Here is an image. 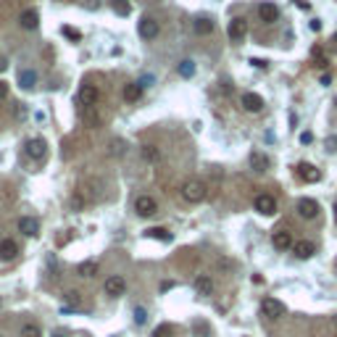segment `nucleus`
Masks as SVG:
<instances>
[{
	"label": "nucleus",
	"mask_w": 337,
	"mask_h": 337,
	"mask_svg": "<svg viewBox=\"0 0 337 337\" xmlns=\"http://www.w3.org/2000/svg\"><path fill=\"white\" fill-rule=\"evenodd\" d=\"M21 337H42V332H40L37 324H24V327H21Z\"/></svg>",
	"instance_id": "nucleus-30"
},
{
	"label": "nucleus",
	"mask_w": 337,
	"mask_h": 337,
	"mask_svg": "<svg viewBox=\"0 0 337 337\" xmlns=\"http://www.w3.org/2000/svg\"><path fill=\"white\" fill-rule=\"evenodd\" d=\"M192 27H195L197 34H211V32H214V21H211V19H195Z\"/></svg>",
	"instance_id": "nucleus-26"
},
{
	"label": "nucleus",
	"mask_w": 337,
	"mask_h": 337,
	"mask_svg": "<svg viewBox=\"0 0 337 337\" xmlns=\"http://www.w3.org/2000/svg\"><path fill=\"white\" fill-rule=\"evenodd\" d=\"M298 177L303 179L306 184H316L321 179V171L316 166H311V164H298Z\"/></svg>",
	"instance_id": "nucleus-11"
},
{
	"label": "nucleus",
	"mask_w": 337,
	"mask_h": 337,
	"mask_svg": "<svg viewBox=\"0 0 337 337\" xmlns=\"http://www.w3.org/2000/svg\"><path fill=\"white\" fill-rule=\"evenodd\" d=\"M53 337H63V334H53Z\"/></svg>",
	"instance_id": "nucleus-45"
},
{
	"label": "nucleus",
	"mask_w": 337,
	"mask_h": 337,
	"mask_svg": "<svg viewBox=\"0 0 337 337\" xmlns=\"http://www.w3.org/2000/svg\"><path fill=\"white\" fill-rule=\"evenodd\" d=\"M253 208H255L261 216H274V214H277V200H274L272 195L261 192V195L253 197Z\"/></svg>",
	"instance_id": "nucleus-2"
},
{
	"label": "nucleus",
	"mask_w": 337,
	"mask_h": 337,
	"mask_svg": "<svg viewBox=\"0 0 337 337\" xmlns=\"http://www.w3.org/2000/svg\"><path fill=\"white\" fill-rule=\"evenodd\" d=\"M103 290H106V295L119 298V295H124V290H126V280L119 277V274H113V277H108V280L103 282Z\"/></svg>",
	"instance_id": "nucleus-7"
},
{
	"label": "nucleus",
	"mask_w": 337,
	"mask_h": 337,
	"mask_svg": "<svg viewBox=\"0 0 337 337\" xmlns=\"http://www.w3.org/2000/svg\"><path fill=\"white\" fill-rule=\"evenodd\" d=\"M295 255L298 258H311L313 253H316V242H311V240H300V242H295Z\"/></svg>",
	"instance_id": "nucleus-20"
},
{
	"label": "nucleus",
	"mask_w": 337,
	"mask_h": 337,
	"mask_svg": "<svg viewBox=\"0 0 337 337\" xmlns=\"http://www.w3.org/2000/svg\"><path fill=\"white\" fill-rule=\"evenodd\" d=\"M19 232H21V235H27V237H37L40 235V222H37V219H32V216H21L19 219Z\"/></svg>",
	"instance_id": "nucleus-13"
},
{
	"label": "nucleus",
	"mask_w": 337,
	"mask_h": 337,
	"mask_svg": "<svg viewBox=\"0 0 337 337\" xmlns=\"http://www.w3.org/2000/svg\"><path fill=\"white\" fill-rule=\"evenodd\" d=\"M37 24H40V14H37V11H32V8H27L24 14H21V27H24V29H34Z\"/></svg>",
	"instance_id": "nucleus-22"
},
{
	"label": "nucleus",
	"mask_w": 337,
	"mask_h": 337,
	"mask_svg": "<svg viewBox=\"0 0 337 337\" xmlns=\"http://www.w3.org/2000/svg\"><path fill=\"white\" fill-rule=\"evenodd\" d=\"M66 300H69L72 306H79V300H82V298H79V293H77V290H72V293H66Z\"/></svg>",
	"instance_id": "nucleus-35"
},
{
	"label": "nucleus",
	"mask_w": 337,
	"mask_h": 337,
	"mask_svg": "<svg viewBox=\"0 0 337 337\" xmlns=\"http://www.w3.org/2000/svg\"><path fill=\"white\" fill-rule=\"evenodd\" d=\"M177 72H179V77H184V79H190V77L195 74V61H190V58H184V61H179V66H177Z\"/></svg>",
	"instance_id": "nucleus-24"
},
{
	"label": "nucleus",
	"mask_w": 337,
	"mask_h": 337,
	"mask_svg": "<svg viewBox=\"0 0 337 337\" xmlns=\"http://www.w3.org/2000/svg\"><path fill=\"white\" fill-rule=\"evenodd\" d=\"M334 40H337V34H334Z\"/></svg>",
	"instance_id": "nucleus-46"
},
{
	"label": "nucleus",
	"mask_w": 337,
	"mask_h": 337,
	"mask_svg": "<svg viewBox=\"0 0 337 337\" xmlns=\"http://www.w3.org/2000/svg\"><path fill=\"white\" fill-rule=\"evenodd\" d=\"M16 253H19V245H16L11 237H3V240H0V261L16 258Z\"/></svg>",
	"instance_id": "nucleus-17"
},
{
	"label": "nucleus",
	"mask_w": 337,
	"mask_h": 337,
	"mask_svg": "<svg viewBox=\"0 0 337 337\" xmlns=\"http://www.w3.org/2000/svg\"><path fill=\"white\" fill-rule=\"evenodd\" d=\"M327 150H329V153H337V134L327 137Z\"/></svg>",
	"instance_id": "nucleus-36"
},
{
	"label": "nucleus",
	"mask_w": 337,
	"mask_h": 337,
	"mask_svg": "<svg viewBox=\"0 0 337 337\" xmlns=\"http://www.w3.org/2000/svg\"><path fill=\"white\" fill-rule=\"evenodd\" d=\"M192 334H195V337H208V334H211L208 321H195V324H192Z\"/></svg>",
	"instance_id": "nucleus-28"
},
{
	"label": "nucleus",
	"mask_w": 337,
	"mask_h": 337,
	"mask_svg": "<svg viewBox=\"0 0 337 337\" xmlns=\"http://www.w3.org/2000/svg\"><path fill=\"white\" fill-rule=\"evenodd\" d=\"M16 82H19L21 90H34V85H37V72H32V69H21Z\"/></svg>",
	"instance_id": "nucleus-18"
},
{
	"label": "nucleus",
	"mask_w": 337,
	"mask_h": 337,
	"mask_svg": "<svg viewBox=\"0 0 337 337\" xmlns=\"http://www.w3.org/2000/svg\"><path fill=\"white\" fill-rule=\"evenodd\" d=\"M150 337H174V327H171V324H158Z\"/></svg>",
	"instance_id": "nucleus-29"
},
{
	"label": "nucleus",
	"mask_w": 337,
	"mask_h": 337,
	"mask_svg": "<svg viewBox=\"0 0 337 337\" xmlns=\"http://www.w3.org/2000/svg\"><path fill=\"white\" fill-rule=\"evenodd\" d=\"M242 108L248 113H258L263 111V98L255 95V92H242Z\"/></svg>",
	"instance_id": "nucleus-12"
},
{
	"label": "nucleus",
	"mask_w": 337,
	"mask_h": 337,
	"mask_svg": "<svg viewBox=\"0 0 337 337\" xmlns=\"http://www.w3.org/2000/svg\"><path fill=\"white\" fill-rule=\"evenodd\" d=\"M111 153L121 156V153H124V143H121V140H119V143H111Z\"/></svg>",
	"instance_id": "nucleus-37"
},
{
	"label": "nucleus",
	"mask_w": 337,
	"mask_h": 337,
	"mask_svg": "<svg viewBox=\"0 0 337 337\" xmlns=\"http://www.w3.org/2000/svg\"><path fill=\"white\" fill-rule=\"evenodd\" d=\"M332 324H334V329H337V313H334V316H332Z\"/></svg>",
	"instance_id": "nucleus-43"
},
{
	"label": "nucleus",
	"mask_w": 337,
	"mask_h": 337,
	"mask_svg": "<svg viewBox=\"0 0 337 337\" xmlns=\"http://www.w3.org/2000/svg\"><path fill=\"white\" fill-rule=\"evenodd\" d=\"M192 287H195V293H197V295H214V290H216L214 280H211V277H208V274H200V277H195Z\"/></svg>",
	"instance_id": "nucleus-15"
},
{
	"label": "nucleus",
	"mask_w": 337,
	"mask_h": 337,
	"mask_svg": "<svg viewBox=\"0 0 337 337\" xmlns=\"http://www.w3.org/2000/svg\"><path fill=\"white\" fill-rule=\"evenodd\" d=\"M113 11L119 16H126L129 14V3H126V0H113Z\"/></svg>",
	"instance_id": "nucleus-31"
},
{
	"label": "nucleus",
	"mask_w": 337,
	"mask_h": 337,
	"mask_svg": "<svg viewBox=\"0 0 337 337\" xmlns=\"http://www.w3.org/2000/svg\"><path fill=\"white\" fill-rule=\"evenodd\" d=\"M245 32H248V24H245V19H232L229 21V29H227V34H229V40H235V42H240L242 37H245Z\"/></svg>",
	"instance_id": "nucleus-14"
},
{
	"label": "nucleus",
	"mask_w": 337,
	"mask_h": 337,
	"mask_svg": "<svg viewBox=\"0 0 337 337\" xmlns=\"http://www.w3.org/2000/svg\"><path fill=\"white\" fill-rule=\"evenodd\" d=\"M95 272H98L95 261H82V263L77 266V274H79V277H85V280H90V277H95Z\"/></svg>",
	"instance_id": "nucleus-23"
},
{
	"label": "nucleus",
	"mask_w": 337,
	"mask_h": 337,
	"mask_svg": "<svg viewBox=\"0 0 337 337\" xmlns=\"http://www.w3.org/2000/svg\"><path fill=\"white\" fill-rule=\"evenodd\" d=\"M298 214L303 219H316L319 216V203L313 197H300L298 200Z\"/></svg>",
	"instance_id": "nucleus-10"
},
{
	"label": "nucleus",
	"mask_w": 337,
	"mask_h": 337,
	"mask_svg": "<svg viewBox=\"0 0 337 337\" xmlns=\"http://www.w3.org/2000/svg\"><path fill=\"white\" fill-rule=\"evenodd\" d=\"M269 166H272L269 156H263L261 150H253V153H250V169H255V171H266Z\"/></svg>",
	"instance_id": "nucleus-19"
},
{
	"label": "nucleus",
	"mask_w": 337,
	"mask_h": 337,
	"mask_svg": "<svg viewBox=\"0 0 337 337\" xmlns=\"http://www.w3.org/2000/svg\"><path fill=\"white\" fill-rule=\"evenodd\" d=\"M182 197L187 203H200L206 200V184L200 179H187L182 184Z\"/></svg>",
	"instance_id": "nucleus-1"
},
{
	"label": "nucleus",
	"mask_w": 337,
	"mask_h": 337,
	"mask_svg": "<svg viewBox=\"0 0 337 337\" xmlns=\"http://www.w3.org/2000/svg\"><path fill=\"white\" fill-rule=\"evenodd\" d=\"M311 29H313V32H319V29H321V21H319V19H313V21H311Z\"/></svg>",
	"instance_id": "nucleus-41"
},
{
	"label": "nucleus",
	"mask_w": 337,
	"mask_h": 337,
	"mask_svg": "<svg viewBox=\"0 0 337 337\" xmlns=\"http://www.w3.org/2000/svg\"><path fill=\"white\" fill-rule=\"evenodd\" d=\"M158 211V206H156V200L150 195H137L134 197V214L137 216H143V219H148V216H153Z\"/></svg>",
	"instance_id": "nucleus-3"
},
{
	"label": "nucleus",
	"mask_w": 337,
	"mask_h": 337,
	"mask_svg": "<svg viewBox=\"0 0 337 337\" xmlns=\"http://www.w3.org/2000/svg\"><path fill=\"white\" fill-rule=\"evenodd\" d=\"M300 143H303V145L313 143V134H311V132H300Z\"/></svg>",
	"instance_id": "nucleus-38"
},
{
	"label": "nucleus",
	"mask_w": 337,
	"mask_h": 337,
	"mask_svg": "<svg viewBox=\"0 0 337 337\" xmlns=\"http://www.w3.org/2000/svg\"><path fill=\"white\" fill-rule=\"evenodd\" d=\"M334 222H337V203H334Z\"/></svg>",
	"instance_id": "nucleus-44"
},
{
	"label": "nucleus",
	"mask_w": 337,
	"mask_h": 337,
	"mask_svg": "<svg viewBox=\"0 0 337 337\" xmlns=\"http://www.w3.org/2000/svg\"><path fill=\"white\" fill-rule=\"evenodd\" d=\"M148 321V311L140 306V308H134V324H140V327H143V324Z\"/></svg>",
	"instance_id": "nucleus-32"
},
{
	"label": "nucleus",
	"mask_w": 337,
	"mask_h": 337,
	"mask_svg": "<svg viewBox=\"0 0 337 337\" xmlns=\"http://www.w3.org/2000/svg\"><path fill=\"white\" fill-rule=\"evenodd\" d=\"M6 98H8V85L0 79V100H6Z\"/></svg>",
	"instance_id": "nucleus-39"
},
{
	"label": "nucleus",
	"mask_w": 337,
	"mask_h": 337,
	"mask_svg": "<svg viewBox=\"0 0 337 337\" xmlns=\"http://www.w3.org/2000/svg\"><path fill=\"white\" fill-rule=\"evenodd\" d=\"M61 32H63V37H69V40H82V32H79V29H72V27H63Z\"/></svg>",
	"instance_id": "nucleus-33"
},
{
	"label": "nucleus",
	"mask_w": 337,
	"mask_h": 337,
	"mask_svg": "<svg viewBox=\"0 0 337 337\" xmlns=\"http://www.w3.org/2000/svg\"><path fill=\"white\" fill-rule=\"evenodd\" d=\"M261 313L266 319H280V316H285V303L277 300V298H263L261 300Z\"/></svg>",
	"instance_id": "nucleus-4"
},
{
	"label": "nucleus",
	"mask_w": 337,
	"mask_h": 337,
	"mask_svg": "<svg viewBox=\"0 0 337 337\" xmlns=\"http://www.w3.org/2000/svg\"><path fill=\"white\" fill-rule=\"evenodd\" d=\"M85 6H87V8H98L100 0H85Z\"/></svg>",
	"instance_id": "nucleus-42"
},
{
	"label": "nucleus",
	"mask_w": 337,
	"mask_h": 337,
	"mask_svg": "<svg viewBox=\"0 0 337 337\" xmlns=\"http://www.w3.org/2000/svg\"><path fill=\"white\" fill-rule=\"evenodd\" d=\"M272 245H274V250H280V253L290 250V248L295 245V242H293V232L285 229V227H282V229H277L274 235H272Z\"/></svg>",
	"instance_id": "nucleus-5"
},
{
	"label": "nucleus",
	"mask_w": 337,
	"mask_h": 337,
	"mask_svg": "<svg viewBox=\"0 0 337 337\" xmlns=\"http://www.w3.org/2000/svg\"><path fill=\"white\" fill-rule=\"evenodd\" d=\"M148 237H156V240H164V242H171L174 240V235L169 229H164V227H153V229H148Z\"/></svg>",
	"instance_id": "nucleus-25"
},
{
	"label": "nucleus",
	"mask_w": 337,
	"mask_h": 337,
	"mask_svg": "<svg viewBox=\"0 0 337 337\" xmlns=\"http://www.w3.org/2000/svg\"><path fill=\"white\" fill-rule=\"evenodd\" d=\"M137 32H140L143 40H156L158 37V21L150 19V16H143L140 24H137Z\"/></svg>",
	"instance_id": "nucleus-8"
},
{
	"label": "nucleus",
	"mask_w": 337,
	"mask_h": 337,
	"mask_svg": "<svg viewBox=\"0 0 337 337\" xmlns=\"http://www.w3.org/2000/svg\"><path fill=\"white\" fill-rule=\"evenodd\" d=\"M27 156L32 158V161H42L45 158V153H48V143L42 140V137H32V140H27Z\"/></svg>",
	"instance_id": "nucleus-6"
},
{
	"label": "nucleus",
	"mask_w": 337,
	"mask_h": 337,
	"mask_svg": "<svg viewBox=\"0 0 337 337\" xmlns=\"http://www.w3.org/2000/svg\"><path fill=\"white\" fill-rule=\"evenodd\" d=\"M140 98H143V85H140V82L124 85V100H126V103H137Z\"/></svg>",
	"instance_id": "nucleus-21"
},
{
	"label": "nucleus",
	"mask_w": 337,
	"mask_h": 337,
	"mask_svg": "<svg viewBox=\"0 0 337 337\" xmlns=\"http://www.w3.org/2000/svg\"><path fill=\"white\" fill-rule=\"evenodd\" d=\"M255 69H266V61H261V58H253V61H250Z\"/></svg>",
	"instance_id": "nucleus-40"
},
{
	"label": "nucleus",
	"mask_w": 337,
	"mask_h": 337,
	"mask_svg": "<svg viewBox=\"0 0 337 337\" xmlns=\"http://www.w3.org/2000/svg\"><path fill=\"white\" fill-rule=\"evenodd\" d=\"M258 16L263 24H274L277 19H280V8H277L274 3H261L258 6Z\"/></svg>",
	"instance_id": "nucleus-16"
},
{
	"label": "nucleus",
	"mask_w": 337,
	"mask_h": 337,
	"mask_svg": "<svg viewBox=\"0 0 337 337\" xmlns=\"http://www.w3.org/2000/svg\"><path fill=\"white\" fill-rule=\"evenodd\" d=\"M82 206H85V197L82 195H72V208H74V211H82Z\"/></svg>",
	"instance_id": "nucleus-34"
},
{
	"label": "nucleus",
	"mask_w": 337,
	"mask_h": 337,
	"mask_svg": "<svg viewBox=\"0 0 337 337\" xmlns=\"http://www.w3.org/2000/svg\"><path fill=\"white\" fill-rule=\"evenodd\" d=\"M143 158L148 161V164H156V161L161 158L158 148H153V145H145V148H143Z\"/></svg>",
	"instance_id": "nucleus-27"
},
{
	"label": "nucleus",
	"mask_w": 337,
	"mask_h": 337,
	"mask_svg": "<svg viewBox=\"0 0 337 337\" xmlns=\"http://www.w3.org/2000/svg\"><path fill=\"white\" fill-rule=\"evenodd\" d=\"M98 98H100V92H98L95 85H82V90H79V106H82V108H92L98 103Z\"/></svg>",
	"instance_id": "nucleus-9"
}]
</instances>
